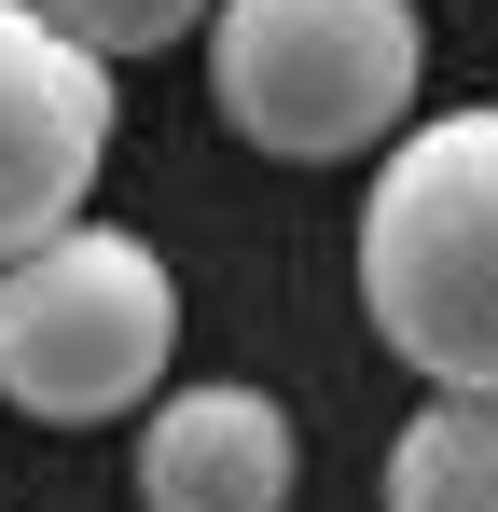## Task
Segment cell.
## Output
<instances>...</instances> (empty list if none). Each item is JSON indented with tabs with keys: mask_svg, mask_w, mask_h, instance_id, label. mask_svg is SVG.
<instances>
[{
	"mask_svg": "<svg viewBox=\"0 0 498 512\" xmlns=\"http://www.w3.org/2000/svg\"><path fill=\"white\" fill-rule=\"evenodd\" d=\"M56 28H70L97 70H125V56H166V42H194L208 28V0H42Z\"/></svg>",
	"mask_w": 498,
	"mask_h": 512,
	"instance_id": "cell-7",
	"label": "cell"
},
{
	"mask_svg": "<svg viewBox=\"0 0 498 512\" xmlns=\"http://www.w3.org/2000/svg\"><path fill=\"white\" fill-rule=\"evenodd\" d=\"M180 346V277L153 236L125 222H56L42 250L0 263V402H28L42 429L139 416Z\"/></svg>",
	"mask_w": 498,
	"mask_h": 512,
	"instance_id": "cell-3",
	"label": "cell"
},
{
	"mask_svg": "<svg viewBox=\"0 0 498 512\" xmlns=\"http://www.w3.org/2000/svg\"><path fill=\"white\" fill-rule=\"evenodd\" d=\"M97 167H111V70L42 0H0V263L83 222Z\"/></svg>",
	"mask_w": 498,
	"mask_h": 512,
	"instance_id": "cell-4",
	"label": "cell"
},
{
	"mask_svg": "<svg viewBox=\"0 0 498 512\" xmlns=\"http://www.w3.org/2000/svg\"><path fill=\"white\" fill-rule=\"evenodd\" d=\"M388 512H498V402L485 388H429L388 429Z\"/></svg>",
	"mask_w": 498,
	"mask_h": 512,
	"instance_id": "cell-6",
	"label": "cell"
},
{
	"mask_svg": "<svg viewBox=\"0 0 498 512\" xmlns=\"http://www.w3.org/2000/svg\"><path fill=\"white\" fill-rule=\"evenodd\" d=\"M415 84H429L415 0H208V97L277 167L388 153L415 125Z\"/></svg>",
	"mask_w": 498,
	"mask_h": 512,
	"instance_id": "cell-2",
	"label": "cell"
},
{
	"mask_svg": "<svg viewBox=\"0 0 498 512\" xmlns=\"http://www.w3.org/2000/svg\"><path fill=\"white\" fill-rule=\"evenodd\" d=\"M291 485H305V443L236 374L166 388L139 416V512H291Z\"/></svg>",
	"mask_w": 498,
	"mask_h": 512,
	"instance_id": "cell-5",
	"label": "cell"
},
{
	"mask_svg": "<svg viewBox=\"0 0 498 512\" xmlns=\"http://www.w3.org/2000/svg\"><path fill=\"white\" fill-rule=\"evenodd\" d=\"M360 319L429 388L498 402V97L388 139L360 194Z\"/></svg>",
	"mask_w": 498,
	"mask_h": 512,
	"instance_id": "cell-1",
	"label": "cell"
}]
</instances>
